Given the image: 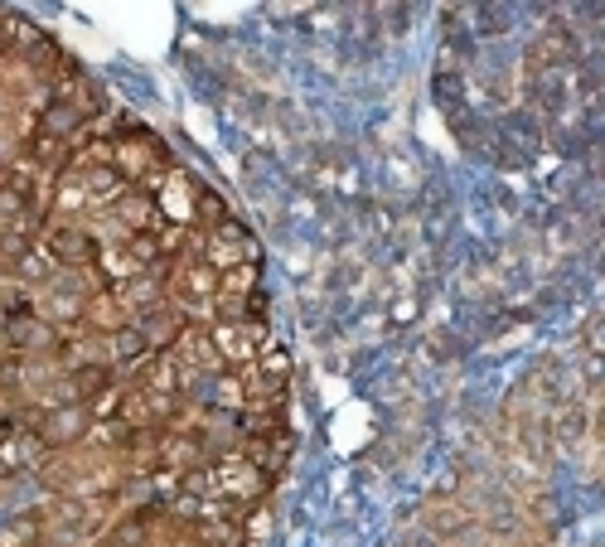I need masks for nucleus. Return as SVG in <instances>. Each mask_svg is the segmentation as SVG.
<instances>
[{
  "instance_id": "nucleus-15",
  "label": "nucleus",
  "mask_w": 605,
  "mask_h": 547,
  "mask_svg": "<svg viewBox=\"0 0 605 547\" xmlns=\"http://www.w3.org/2000/svg\"><path fill=\"white\" fill-rule=\"evenodd\" d=\"M194 214H199L209 228L228 223V204H223V194H218V189H204V185H194Z\"/></svg>"
},
{
  "instance_id": "nucleus-6",
  "label": "nucleus",
  "mask_w": 605,
  "mask_h": 547,
  "mask_svg": "<svg viewBox=\"0 0 605 547\" xmlns=\"http://www.w3.org/2000/svg\"><path fill=\"white\" fill-rule=\"evenodd\" d=\"M169 291H175V300H179V310H213V300H218V272L209 262H185L175 276H169Z\"/></svg>"
},
{
  "instance_id": "nucleus-2",
  "label": "nucleus",
  "mask_w": 605,
  "mask_h": 547,
  "mask_svg": "<svg viewBox=\"0 0 605 547\" xmlns=\"http://www.w3.org/2000/svg\"><path fill=\"white\" fill-rule=\"evenodd\" d=\"M92 431V412L82 403H58V407H44L40 427H34V441L44 451H73L82 436Z\"/></svg>"
},
{
  "instance_id": "nucleus-17",
  "label": "nucleus",
  "mask_w": 605,
  "mask_h": 547,
  "mask_svg": "<svg viewBox=\"0 0 605 547\" xmlns=\"http://www.w3.org/2000/svg\"><path fill=\"white\" fill-rule=\"evenodd\" d=\"M6 48H10V15L0 10V54H6Z\"/></svg>"
},
{
  "instance_id": "nucleus-14",
  "label": "nucleus",
  "mask_w": 605,
  "mask_h": 547,
  "mask_svg": "<svg viewBox=\"0 0 605 547\" xmlns=\"http://www.w3.org/2000/svg\"><path fill=\"white\" fill-rule=\"evenodd\" d=\"M30 431L24 436H6V441H0V480H15V475H24V470H30Z\"/></svg>"
},
{
  "instance_id": "nucleus-11",
  "label": "nucleus",
  "mask_w": 605,
  "mask_h": 547,
  "mask_svg": "<svg viewBox=\"0 0 605 547\" xmlns=\"http://www.w3.org/2000/svg\"><path fill=\"white\" fill-rule=\"evenodd\" d=\"M78 179L88 189V204H117L127 194V179H121L117 165H88V169H78Z\"/></svg>"
},
{
  "instance_id": "nucleus-13",
  "label": "nucleus",
  "mask_w": 605,
  "mask_h": 547,
  "mask_svg": "<svg viewBox=\"0 0 605 547\" xmlns=\"http://www.w3.org/2000/svg\"><path fill=\"white\" fill-rule=\"evenodd\" d=\"M82 315H88V296L82 291H48V300H44V320L54 325H78Z\"/></svg>"
},
{
  "instance_id": "nucleus-8",
  "label": "nucleus",
  "mask_w": 605,
  "mask_h": 547,
  "mask_svg": "<svg viewBox=\"0 0 605 547\" xmlns=\"http://www.w3.org/2000/svg\"><path fill=\"white\" fill-rule=\"evenodd\" d=\"M131 325H136V330H141L145 339H151L155 349H169L179 335H185V325H189V320H185V310H179V306H165V300H161V306L141 310Z\"/></svg>"
},
{
  "instance_id": "nucleus-9",
  "label": "nucleus",
  "mask_w": 605,
  "mask_h": 547,
  "mask_svg": "<svg viewBox=\"0 0 605 547\" xmlns=\"http://www.w3.org/2000/svg\"><path fill=\"white\" fill-rule=\"evenodd\" d=\"M112 214H117V223L127 228V233H155L161 204H155L145 189H131V185H127V194H121V199L112 204Z\"/></svg>"
},
{
  "instance_id": "nucleus-12",
  "label": "nucleus",
  "mask_w": 605,
  "mask_h": 547,
  "mask_svg": "<svg viewBox=\"0 0 605 547\" xmlns=\"http://www.w3.org/2000/svg\"><path fill=\"white\" fill-rule=\"evenodd\" d=\"M82 121H88V117H82L78 107H73V102H58V97H54V102H48L44 112H40V131H44V136H54V141H73V136L82 131Z\"/></svg>"
},
{
  "instance_id": "nucleus-7",
  "label": "nucleus",
  "mask_w": 605,
  "mask_h": 547,
  "mask_svg": "<svg viewBox=\"0 0 605 547\" xmlns=\"http://www.w3.org/2000/svg\"><path fill=\"white\" fill-rule=\"evenodd\" d=\"M421 524H427V533L436 543L441 538H455V533H465L470 524H475V514L465 508V500H427V508H421Z\"/></svg>"
},
{
  "instance_id": "nucleus-5",
  "label": "nucleus",
  "mask_w": 605,
  "mask_h": 547,
  "mask_svg": "<svg viewBox=\"0 0 605 547\" xmlns=\"http://www.w3.org/2000/svg\"><path fill=\"white\" fill-rule=\"evenodd\" d=\"M40 248L48 252V262H58V266H97V258H102V242H97L88 228H78V223L44 228Z\"/></svg>"
},
{
  "instance_id": "nucleus-4",
  "label": "nucleus",
  "mask_w": 605,
  "mask_h": 547,
  "mask_svg": "<svg viewBox=\"0 0 605 547\" xmlns=\"http://www.w3.org/2000/svg\"><path fill=\"white\" fill-rule=\"evenodd\" d=\"M6 344H10V354H20V359H54L58 354V330L44 320V315H10L6 320Z\"/></svg>"
},
{
  "instance_id": "nucleus-3",
  "label": "nucleus",
  "mask_w": 605,
  "mask_h": 547,
  "mask_svg": "<svg viewBox=\"0 0 605 547\" xmlns=\"http://www.w3.org/2000/svg\"><path fill=\"white\" fill-rule=\"evenodd\" d=\"M209 335H213L218 359L233 363V369H242V363H257V354L266 349V325H257V320H218Z\"/></svg>"
},
{
  "instance_id": "nucleus-10",
  "label": "nucleus",
  "mask_w": 605,
  "mask_h": 547,
  "mask_svg": "<svg viewBox=\"0 0 605 547\" xmlns=\"http://www.w3.org/2000/svg\"><path fill=\"white\" fill-rule=\"evenodd\" d=\"M151 354H155V344L136 325H121V330L107 335V363H117V369H141Z\"/></svg>"
},
{
  "instance_id": "nucleus-16",
  "label": "nucleus",
  "mask_w": 605,
  "mask_h": 547,
  "mask_svg": "<svg viewBox=\"0 0 605 547\" xmlns=\"http://www.w3.org/2000/svg\"><path fill=\"white\" fill-rule=\"evenodd\" d=\"M48 266H54V262H48V252L44 248H30L15 262V272H20V282H48Z\"/></svg>"
},
{
  "instance_id": "nucleus-18",
  "label": "nucleus",
  "mask_w": 605,
  "mask_h": 547,
  "mask_svg": "<svg viewBox=\"0 0 605 547\" xmlns=\"http://www.w3.org/2000/svg\"><path fill=\"white\" fill-rule=\"evenodd\" d=\"M97 547H121V543H117V538H102V543H97Z\"/></svg>"
},
{
  "instance_id": "nucleus-19",
  "label": "nucleus",
  "mask_w": 605,
  "mask_h": 547,
  "mask_svg": "<svg viewBox=\"0 0 605 547\" xmlns=\"http://www.w3.org/2000/svg\"><path fill=\"white\" fill-rule=\"evenodd\" d=\"M40 547H54V543H40Z\"/></svg>"
},
{
  "instance_id": "nucleus-1",
  "label": "nucleus",
  "mask_w": 605,
  "mask_h": 547,
  "mask_svg": "<svg viewBox=\"0 0 605 547\" xmlns=\"http://www.w3.org/2000/svg\"><path fill=\"white\" fill-rule=\"evenodd\" d=\"M266 490H272V475L252 466L248 456H228V460H218L213 466V494L218 500L248 508V504H257Z\"/></svg>"
}]
</instances>
